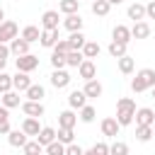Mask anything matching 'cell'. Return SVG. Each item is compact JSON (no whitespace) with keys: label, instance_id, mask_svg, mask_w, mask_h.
<instances>
[{"label":"cell","instance_id":"obj_27","mask_svg":"<svg viewBox=\"0 0 155 155\" xmlns=\"http://www.w3.org/2000/svg\"><path fill=\"white\" fill-rule=\"evenodd\" d=\"M109 10H111V2H109V0H92V15H97V17H107Z\"/></svg>","mask_w":155,"mask_h":155},{"label":"cell","instance_id":"obj_48","mask_svg":"<svg viewBox=\"0 0 155 155\" xmlns=\"http://www.w3.org/2000/svg\"><path fill=\"white\" fill-rule=\"evenodd\" d=\"M109 2H111V5H121L124 0H109Z\"/></svg>","mask_w":155,"mask_h":155},{"label":"cell","instance_id":"obj_23","mask_svg":"<svg viewBox=\"0 0 155 155\" xmlns=\"http://www.w3.org/2000/svg\"><path fill=\"white\" fill-rule=\"evenodd\" d=\"M126 15H128V19H133V22L145 19V5H140V2H131L128 10H126Z\"/></svg>","mask_w":155,"mask_h":155},{"label":"cell","instance_id":"obj_22","mask_svg":"<svg viewBox=\"0 0 155 155\" xmlns=\"http://www.w3.org/2000/svg\"><path fill=\"white\" fill-rule=\"evenodd\" d=\"M78 114H75V109H65V111H61L58 114V126H68V128H73L75 124H78Z\"/></svg>","mask_w":155,"mask_h":155},{"label":"cell","instance_id":"obj_28","mask_svg":"<svg viewBox=\"0 0 155 155\" xmlns=\"http://www.w3.org/2000/svg\"><path fill=\"white\" fill-rule=\"evenodd\" d=\"M82 61H85V53H82V51H78V48H70V51L65 53V63H68L70 68H78Z\"/></svg>","mask_w":155,"mask_h":155},{"label":"cell","instance_id":"obj_47","mask_svg":"<svg viewBox=\"0 0 155 155\" xmlns=\"http://www.w3.org/2000/svg\"><path fill=\"white\" fill-rule=\"evenodd\" d=\"M0 22H5V10L0 7Z\"/></svg>","mask_w":155,"mask_h":155},{"label":"cell","instance_id":"obj_1","mask_svg":"<svg viewBox=\"0 0 155 155\" xmlns=\"http://www.w3.org/2000/svg\"><path fill=\"white\" fill-rule=\"evenodd\" d=\"M153 87H155V70L153 68H140L136 73V78L131 80V90L136 94H140L145 90H153Z\"/></svg>","mask_w":155,"mask_h":155},{"label":"cell","instance_id":"obj_13","mask_svg":"<svg viewBox=\"0 0 155 155\" xmlns=\"http://www.w3.org/2000/svg\"><path fill=\"white\" fill-rule=\"evenodd\" d=\"M10 51H12V56H24V53H29V41L19 34L10 41Z\"/></svg>","mask_w":155,"mask_h":155},{"label":"cell","instance_id":"obj_41","mask_svg":"<svg viewBox=\"0 0 155 155\" xmlns=\"http://www.w3.org/2000/svg\"><path fill=\"white\" fill-rule=\"evenodd\" d=\"M109 153H111V155H126V153H128V145L121 143V140H114V143L109 145Z\"/></svg>","mask_w":155,"mask_h":155},{"label":"cell","instance_id":"obj_40","mask_svg":"<svg viewBox=\"0 0 155 155\" xmlns=\"http://www.w3.org/2000/svg\"><path fill=\"white\" fill-rule=\"evenodd\" d=\"M22 150H24L27 155H36V153H41V150H44V145H41V143H39V138H36V140H27Z\"/></svg>","mask_w":155,"mask_h":155},{"label":"cell","instance_id":"obj_7","mask_svg":"<svg viewBox=\"0 0 155 155\" xmlns=\"http://www.w3.org/2000/svg\"><path fill=\"white\" fill-rule=\"evenodd\" d=\"M22 111H24V116H39V119H41L46 109H44V104L36 102V99H24V102H22Z\"/></svg>","mask_w":155,"mask_h":155},{"label":"cell","instance_id":"obj_46","mask_svg":"<svg viewBox=\"0 0 155 155\" xmlns=\"http://www.w3.org/2000/svg\"><path fill=\"white\" fill-rule=\"evenodd\" d=\"M145 17H148V19H155V0H150V2L145 5Z\"/></svg>","mask_w":155,"mask_h":155},{"label":"cell","instance_id":"obj_5","mask_svg":"<svg viewBox=\"0 0 155 155\" xmlns=\"http://www.w3.org/2000/svg\"><path fill=\"white\" fill-rule=\"evenodd\" d=\"M70 73L65 70V68H53V73H51V85L56 87V90H65L68 85H70Z\"/></svg>","mask_w":155,"mask_h":155},{"label":"cell","instance_id":"obj_25","mask_svg":"<svg viewBox=\"0 0 155 155\" xmlns=\"http://www.w3.org/2000/svg\"><path fill=\"white\" fill-rule=\"evenodd\" d=\"M24 97H27V99H36V102H41V99L46 97V90H44V85H34V82H31V85L27 87Z\"/></svg>","mask_w":155,"mask_h":155},{"label":"cell","instance_id":"obj_50","mask_svg":"<svg viewBox=\"0 0 155 155\" xmlns=\"http://www.w3.org/2000/svg\"><path fill=\"white\" fill-rule=\"evenodd\" d=\"M0 104H2V92H0Z\"/></svg>","mask_w":155,"mask_h":155},{"label":"cell","instance_id":"obj_17","mask_svg":"<svg viewBox=\"0 0 155 155\" xmlns=\"http://www.w3.org/2000/svg\"><path fill=\"white\" fill-rule=\"evenodd\" d=\"M131 36H133V39H148V36H150V24H148L145 19L133 22V27H131Z\"/></svg>","mask_w":155,"mask_h":155},{"label":"cell","instance_id":"obj_39","mask_svg":"<svg viewBox=\"0 0 155 155\" xmlns=\"http://www.w3.org/2000/svg\"><path fill=\"white\" fill-rule=\"evenodd\" d=\"M51 65H53V68H65V65H68V63H65V53L53 48V53H51Z\"/></svg>","mask_w":155,"mask_h":155},{"label":"cell","instance_id":"obj_10","mask_svg":"<svg viewBox=\"0 0 155 155\" xmlns=\"http://www.w3.org/2000/svg\"><path fill=\"white\" fill-rule=\"evenodd\" d=\"M31 85V78H29V73H24V70H17L15 75H12V87L17 90V92H27V87Z\"/></svg>","mask_w":155,"mask_h":155},{"label":"cell","instance_id":"obj_45","mask_svg":"<svg viewBox=\"0 0 155 155\" xmlns=\"http://www.w3.org/2000/svg\"><path fill=\"white\" fill-rule=\"evenodd\" d=\"M82 153H85V150H82L78 143H68V145H65V155H82Z\"/></svg>","mask_w":155,"mask_h":155},{"label":"cell","instance_id":"obj_11","mask_svg":"<svg viewBox=\"0 0 155 155\" xmlns=\"http://www.w3.org/2000/svg\"><path fill=\"white\" fill-rule=\"evenodd\" d=\"M22 131L29 136V138H36L39 131H41V124H39V116H27L22 121Z\"/></svg>","mask_w":155,"mask_h":155},{"label":"cell","instance_id":"obj_6","mask_svg":"<svg viewBox=\"0 0 155 155\" xmlns=\"http://www.w3.org/2000/svg\"><path fill=\"white\" fill-rule=\"evenodd\" d=\"M99 128H102V136H107V138H116L119 131H121V124H119L116 116H107V119H102Z\"/></svg>","mask_w":155,"mask_h":155},{"label":"cell","instance_id":"obj_15","mask_svg":"<svg viewBox=\"0 0 155 155\" xmlns=\"http://www.w3.org/2000/svg\"><path fill=\"white\" fill-rule=\"evenodd\" d=\"M136 124H143V126H153V121H155V111L150 109V107H140V109H136V119H133Z\"/></svg>","mask_w":155,"mask_h":155},{"label":"cell","instance_id":"obj_12","mask_svg":"<svg viewBox=\"0 0 155 155\" xmlns=\"http://www.w3.org/2000/svg\"><path fill=\"white\" fill-rule=\"evenodd\" d=\"M58 39H61V36H58V29H41V36H39V44H41L44 48H53Z\"/></svg>","mask_w":155,"mask_h":155},{"label":"cell","instance_id":"obj_32","mask_svg":"<svg viewBox=\"0 0 155 155\" xmlns=\"http://www.w3.org/2000/svg\"><path fill=\"white\" fill-rule=\"evenodd\" d=\"M10 133V109L0 104V136Z\"/></svg>","mask_w":155,"mask_h":155},{"label":"cell","instance_id":"obj_33","mask_svg":"<svg viewBox=\"0 0 155 155\" xmlns=\"http://www.w3.org/2000/svg\"><path fill=\"white\" fill-rule=\"evenodd\" d=\"M22 36H24L29 44H34V41H39V36H41V29H39V27H34V24H27V27L22 29Z\"/></svg>","mask_w":155,"mask_h":155},{"label":"cell","instance_id":"obj_38","mask_svg":"<svg viewBox=\"0 0 155 155\" xmlns=\"http://www.w3.org/2000/svg\"><path fill=\"white\" fill-rule=\"evenodd\" d=\"M56 138H58V140H63V143L68 145V143H73V138H75V136H73V128H68V126H58Z\"/></svg>","mask_w":155,"mask_h":155},{"label":"cell","instance_id":"obj_37","mask_svg":"<svg viewBox=\"0 0 155 155\" xmlns=\"http://www.w3.org/2000/svg\"><path fill=\"white\" fill-rule=\"evenodd\" d=\"M99 44L97 41H85V46H82V53H85V58H97L99 56Z\"/></svg>","mask_w":155,"mask_h":155},{"label":"cell","instance_id":"obj_51","mask_svg":"<svg viewBox=\"0 0 155 155\" xmlns=\"http://www.w3.org/2000/svg\"><path fill=\"white\" fill-rule=\"evenodd\" d=\"M153 97H155V87H153Z\"/></svg>","mask_w":155,"mask_h":155},{"label":"cell","instance_id":"obj_26","mask_svg":"<svg viewBox=\"0 0 155 155\" xmlns=\"http://www.w3.org/2000/svg\"><path fill=\"white\" fill-rule=\"evenodd\" d=\"M36 138H39V143L46 148L51 140H56V128H53V126H41V131H39Z\"/></svg>","mask_w":155,"mask_h":155},{"label":"cell","instance_id":"obj_9","mask_svg":"<svg viewBox=\"0 0 155 155\" xmlns=\"http://www.w3.org/2000/svg\"><path fill=\"white\" fill-rule=\"evenodd\" d=\"M78 75H80L82 80H92V78L97 75V65H94V61H92V58H85V61L78 65Z\"/></svg>","mask_w":155,"mask_h":155},{"label":"cell","instance_id":"obj_36","mask_svg":"<svg viewBox=\"0 0 155 155\" xmlns=\"http://www.w3.org/2000/svg\"><path fill=\"white\" fill-rule=\"evenodd\" d=\"M44 150H46L48 155H65V143L56 138V140H51V143H48V145H46Z\"/></svg>","mask_w":155,"mask_h":155},{"label":"cell","instance_id":"obj_8","mask_svg":"<svg viewBox=\"0 0 155 155\" xmlns=\"http://www.w3.org/2000/svg\"><path fill=\"white\" fill-rule=\"evenodd\" d=\"M87 99H90V97L85 94V90H73V92L68 94V107H70V109H78V111H80V109H82V107L87 104Z\"/></svg>","mask_w":155,"mask_h":155},{"label":"cell","instance_id":"obj_30","mask_svg":"<svg viewBox=\"0 0 155 155\" xmlns=\"http://www.w3.org/2000/svg\"><path fill=\"white\" fill-rule=\"evenodd\" d=\"M153 136H155V133H153V126H143V124H136V140H140V143H148Z\"/></svg>","mask_w":155,"mask_h":155},{"label":"cell","instance_id":"obj_35","mask_svg":"<svg viewBox=\"0 0 155 155\" xmlns=\"http://www.w3.org/2000/svg\"><path fill=\"white\" fill-rule=\"evenodd\" d=\"M78 10H80V0H61L58 2V12H63V15H70Z\"/></svg>","mask_w":155,"mask_h":155},{"label":"cell","instance_id":"obj_34","mask_svg":"<svg viewBox=\"0 0 155 155\" xmlns=\"http://www.w3.org/2000/svg\"><path fill=\"white\" fill-rule=\"evenodd\" d=\"M78 116H80V121H82V124H92V121H94V116H97V109H94L92 104H85V107L80 109V114H78Z\"/></svg>","mask_w":155,"mask_h":155},{"label":"cell","instance_id":"obj_14","mask_svg":"<svg viewBox=\"0 0 155 155\" xmlns=\"http://www.w3.org/2000/svg\"><path fill=\"white\" fill-rule=\"evenodd\" d=\"M85 94L90 97V99H97V97H102V92H104V87H102V82L97 80V78H92V80H85Z\"/></svg>","mask_w":155,"mask_h":155},{"label":"cell","instance_id":"obj_18","mask_svg":"<svg viewBox=\"0 0 155 155\" xmlns=\"http://www.w3.org/2000/svg\"><path fill=\"white\" fill-rule=\"evenodd\" d=\"M2 107H7V109H15V107H22V97H19V92L12 87V90H7V92H2Z\"/></svg>","mask_w":155,"mask_h":155},{"label":"cell","instance_id":"obj_4","mask_svg":"<svg viewBox=\"0 0 155 155\" xmlns=\"http://www.w3.org/2000/svg\"><path fill=\"white\" fill-rule=\"evenodd\" d=\"M15 65H17V70L31 73V70H36V68H39V56H34V53H24V56H17V58H15Z\"/></svg>","mask_w":155,"mask_h":155},{"label":"cell","instance_id":"obj_19","mask_svg":"<svg viewBox=\"0 0 155 155\" xmlns=\"http://www.w3.org/2000/svg\"><path fill=\"white\" fill-rule=\"evenodd\" d=\"M63 27H65L68 31H80V29H82V17H80V12H70V15H65Z\"/></svg>","mask_w":155,"mask_h":155},{"label":"cell","instance_id":"obj_49","mask_svg":"<svg viewBox=\"0 0 155 155\" xmlns=\"http://www.w3.org/2000/svg\"><path fill=\"white\" fill-rule=\"evenodd\" d=\"M153 133H155V121H153Z\"/></svg>","mask_w":155,"mask_h":155},{"label":"cell","instance_id":"obj_2","mask_svg":"<svg viewBox=\"0 0 155 155\" xmlns=\"http://www.w3.org/2000/svg\"><path fill=\"white\" fill-rule=\"evenodd\" d=\"M116 119H119L121 126L133 124V119H136V102L131 97H121L116 102Z\"/></svg>","mask_w":155,"mask_h":155},{"label":"cell","instance_id":"obj_29","mask_svg":"<svg viewBox=\"0 0 155 155\" xmlns=\"http://www.w3.org/2000/svg\"><path fill=\"white\" fill-rule=\"evenodd\" d=\"M116 61H119V70H121L124 75H131V73L136 70V61H133L128 53H126V56H121V58H116Z\"/></svg>","mask_w":155,"mask_h":155},{"label":"cell","instance_id":"obj_3","mask_svg":"<svg viewBox=\"0 0 155 155\" xmlns=\"http://www.w3.org/2000/svg\"><path fill=\"white\" fill-rule=\"evenodd\" d=\"M15 36H19V27H17V22H12V19L0 22V44H10Z\"/></svg>","mask_w":155,"mask_h":155},{"label":"cell","instance_id":"obj_31","mask_svg":"<svg viewBox=\"0 0 155 155\" xmlns=\"http://www.w3.org/2000/svg\"><path fill=\"white\" fill-rule=\"evenodd\" d=\"M85 34H82V29L80 31H70V36H68V44H70V48H78V51H82V46H85Z\"/></svg>","mask_w":155,"mask_h":155},{"label":"cell","instance_id":"obj_44","mask_svg":"<svg viewBox=\"0 0 155 155\" xmlns=\"http://www.w3.org/2000/svg\"><path fill=\"white\" fill-rule=\"evenodd\" d=\"M87 153H90V155H107V153H109V145H107V143H94Z\"/></svg>","mask_w":155,"mask_h":155},{"label":"cell","instance_id":"obj_42","mask_svg":"<svg viewBox=\"0 0 155 155\" xmlns=\"http://www.w3.org/2000/svg\"><path fill=\"white\" fill-rule=\"evenodd\" d=\"M12 56V51H10V44H0V70H5V65H7V58Z\"/></svg>","mask_w":155,"mask_h":155},{"label":"cell","instance_id":"obj_43","mask_svg":"<svg viewBox=\"0 0 155 155\" xmlns=\"http://www.w3.org/2000/svg\"><path fill=\"white\" fill-rule=\"evenodd\" d=\"M7 90H12V75L0 70V92H7Z\"/></svg>","mask_w":155,"mask_h":155},{"label":"cell","instance_id":"obj_24","mask_svg":"<svg viewBox=\"0 0 155 155\" xmlns=\"http://www.w3.org/2000/svg\"><path fill=\"white\" fill-rule=\"evenodd\" d=\"M126 46H128V44L111 39V44L107 46V51H109V56H111V58H121V56H126Z\"/></svg>","mask_w":155,"mask_h":155},{"label":"cell","instance_id":"obj_16","mask_svg":"<svg viewBox=\"0 0 155 155\" xmlns=\"http://www.w3.org/2000/svg\"><path fill=\"white\" fill-rule=\"evenodd\" d=\"M58 10H46L41 15V29H58Z\"/></svg>","mask_w":155,"mask_h":155},{"label":"cell","instance_id":"obj_21","mask_svg":"<svg viewBox=\"0 0 155 155\" xmlns=\"http://www.w3.org/2000/svg\"><path fill=\"white\" fill-rule=\"evenodd\" d=\"M111 39H116V41H124V44H128L133 36H131V27H126V24H116L114 29H111Z\"/></svg>","mask_w":155,"mask_h":155},{"label":"cell","instance_id":"obj_20","mask_svg":"<svg viewBox=\"0 0 155 155\" xmlns=\"http://www.w3.org/2000/svg\"><path fill=\"white\" fill-rule=\"evenodd\" d=\"M29 140V136L22 131V128H17V131H10L7 133V143L12 145V148H24V143Z\"/></svg>","mask_w":155,"mask_h":155}]
</instances>
